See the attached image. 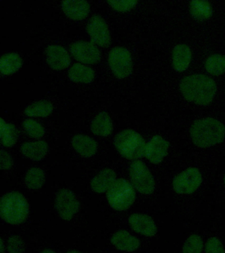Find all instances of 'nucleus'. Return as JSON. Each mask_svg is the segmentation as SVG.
Returning <instances> with one entry per match:
<instances>
[{
	"mask_svg": "<svg viewBox=\"0 0 225 253\" xmlns=\"http://www.w3.org/2000/svg\"><path fill=\"white\" fill-rule=\"evenodd\" d=\"M180 89L185 100L199 106H207L216 94L217 84L207 75L195 74L184 77Z\"/></svg>",
	"mask_w": 225,
	"mask_h": 253,
	"instance_id": "f257e3e1",
	"label": "nucleus"
},
{
	"mask_svg": "<svg viewBox=\"0 0 225 253\" xmlns=\"http://www.w3.org/2000/svg\"><path fill=\"white\" fill-rule=\"evenodd\" d=\"M191 140L200 148H207L221 143L225 137V126L214 118L195 121L190 128Z\"/></svg>",
	"mask_w": 225,
	"mask_h": 253,
	"instance_id": "f03ea898",
	"label": "nucleus"
},
{
	"mask_svg": "<svg viewBox=\"0 0 225 253\" xmlns=\"http://www.w3.org/2000/svg\"><path fill=\"white\" fill-rule=\"evenodd\" d=\"M1 216L5 222L19 225L26 220L29 213V205L22 194L11 191L3 195L1 200Z\"/></svg>",
	"mask_w": 225,
	"mask_h": 253,
	"instance_id": "7ed1b4c3",
	"label": "nucleus"
},
{
	"mask_svg": "<svg viewBox=\"0 0 225 253\" xmlns=\"http://www.w3.org/2000/svg\"><path fill=\"white\" fill-rule=\"evenodd\" d=\"M114 145L124 158L135 160L144 156L146 144L141 134L134 130L126 129L116 136Z\"/></svg>",
	"mask_w": 225,
	"mask_h": 253,
	"instance_id": "20e7f679",
	"label": "nucleus"
},
{
	"mask_svg": "<svg viewBox=\"0 0 225 253\" xmlns=\"http://www.w3.org/2000/svg\"><path fill=\"white\" fill-rule=\"evenodd\" d=\"M135 191L127 180H116L106 193L108 203L112 209L124 211L129 209L135 200Z\"/></svg>",
	"mask_w": 225,
	"mask_h": 253,
	"instance_id": "39448f33",
	"label": "nucleus"
},
{
	"mask_svg": "<svg viewBox=\"0 0 225 253\" xmlns=\"http://www.w3.org/2000/svg\"><path fill=\"white\" fill-rule=\"evenodd\" d=\"M108 64L114 76L119 79L130 76L133 71L131 53L124 47H115L110 50Z\"/></svg>",
	"mask_w": 225,
	"mask_h": 253,
	"instance_id": "423d86ee",
	"label": "nucleus"
},
{
	"mask_svg": "<svg viewBox=\"0 0 225 253\" xmlns=\"http://www.w3.org/2000/svg\"><path fill=\"white\" fill-rule=\"evenodd\" d=\"M130 177L132 185L139 193L149 195L155 190V179L147 166L136 160L130 167Z\"/></svg>",
	"mask_w": 225,
	"mask_h": 253,
	"instance_id": "0eeeda50",
	"label": "nucleus"
},
{
	"mask_svg": "<svg viewBox=\"0 0 225 253\" xmlns=\"http://www.w3.org/2000/svg\"><path fill=\"white\" fill-rule=\"evenodd\" d=\"M202 183V176L199 170L189 168L181 172L173 180V188L179 194L193 193Z\"/></svg>",
	"mask_w": 225,
	"mask_h": 253,
	"instance_id": "6e6552de",
	"label": "nucleus"
},
{
	"mask_svg": "<svg viewBox=\"0 0 225 253\" xmlns=\"http://www.w3.org/2000/svg\"><path fill=\"white\" fill-rule=\"evenodd\" d=\"M80 203L76 195L69 189H62L57 194L55 207L60 216L64 220L73 218L80 209Z\"/></svg>",
	"mask_w": 225,
	"mask_h": 253,
	"instance_id": "1a4fd4ad",
	"label": "nucleus"
},
{
	"mask_svg": "<svg viewBox=\"0 0 225 253\" xmlns=\"http://www.w3.org/2000/svg\"><path fill=\"white\" fill-rule=\"evenodd\" d=\"M87 31L91 38L92 42L98 46L107 47L111 42L107 23L100 15H93L90 18L87 26Z\"/></svg>",
	"mask_w": 225,
	"mask_h": 253,
	"instance_id": "9d476101",
	"label": "nucleus"
},
{
	"mask_svg": "<svg viewBox=\"0 0 225 253\" xmlns=\"http://www.w3.org/2000/svg\"><path fill=\"white\" fill-rule=\"evenodd\" d=\"M70 52L76 60L86 64H95L101 58L99 49L90 42L79 41L72 43Z\"/></svg>",
	"mask_w": 225,
	"mask_h": 253,
	"instance_id": "9b49d317",
	"label": "nucleus"
},
{
	"mask_svg": "<svg viewBox=\"0 0 225 253\" xmlns=\"http://www.w3.org/2000/svg\"><path fill=\"white\" fill-rule=\"evenodd\" d=\"M170 143L161 136H154L145 145L144 156L151 163L158 164L168 154Z\"/></svg>",
	"mask_w": 225,
	"mask_h": 253,
	"instance_id": "f8f14e48",
	"label": "nucleus"
},
{
	"mask_svg": "<svg viewBox=\"0 0 225 253\" xmlns=\"http://www.w3.org/2000/svg\"><path fill=\"white\" fill-rule=\"evenodd\" d=\"M45 53L47 63L54 70H63L70 65V55L68 50L62 45H49Z\"/></svg>",
	"mask_w": 225,
	"mask_h": 253,
	"instance_id": "ddd939ff",
	"label": "nucleus"
},
{
	"mask_svg": "<svg viewBox=\"0 0 225 253\" xmlns=\"http://www.w3.org/2000/svg\"><path fill=\"white\" fill-rule=\"evenodd\" d=\"M62 8L65 15L74 21L86 19L90 10L87 0H63Z\"/></svg>",
	"mask_w": 225,
	"mask_h": 253,
	"instance_id": "4468645a",
	"label": "nucleus"
},
{
	"mask_svg": "<svg viewBox=\"0 0 225 253\" xmlns=\"http://www.w3.org/2000/svg\"><path fill=\"white\" fill-rule=\"evenodd\" d=\"M129 223L133 230L147 237H153L157 233V227L149 215L134 213L129 217Z\"/></svg>",
	"mask_w": 225,
	"mask_h": 253,
	"instance_id": "2eb2a0df",
	"label": "nucleus"
},
{
	"mask_svg": "<svg viewBox=\"0 0 225 253\" xmlns=\"http://www.w3.org/2000/svg\"><path fill=\"white\" fill-rule=\"evenodd\" d=\"M72 142L76 151L84 157H92L97 152V143L90 136L77 134L73 137Z\"/></svg>",
	"mask_w": 225,
	"mask_h": 253,
	"instance_id": "dca6fc26",
	"label": "nucleus"
},
{
	"mask_svg": "<svg viewBox=\"0 0 225 253\" xmlns=\"http://www.w3.org/2000/svg\"><path fill=\"white\" fill-rule=\"evenodd\" d=\"M111 243L119 250L132 252L140 246L139 239L132 236L127 231H118L112 235Z\"/></svg>",
	"mask_w": 225,
	"mask_h": 253,
	"instance_id": "f3484780",
	"label": "nucleus"
},
{
	"mask_svg": "<svg viewBox=\"0 0 225 253\" xmlns=\"http://www.w3.org/2000/svg\"><path fill=\"white\" fill-rule=\"evenodd\" d=\"M116 180L115 171L112 169H105L100 171L92 179L90 186L92 189L97 193L107 191Z\"/></svg>",
	"mask_w": 225,
	"mask_h": 253,
	"instance_id": "a211bd4d",
	"label": "nucleus"
},
{
	"mask_svg": "<svg viewBox=\"0 0 225 253\" xmlns=\"http://www.w3.org/2000/svg\"><path fill=\"white\" fill-rule=\"evenodd\" d=\"M23 155L33 161H40L48 153V145L44 140L25 142L21 146Z\"/></svg>",
	"mask_w": 225,
	"mask_h": 253,
	"instance_id": "6ab92c4d",
	"label": "nucleus"
},
{
	"mask_svg": "<svg viewBox=\"0 0 225 253\" xmlns=\"http://www.w3.org/2000/svg\"><path fill=\"white\" fill-rule=\"evenodd\" d=\"M191 51L185 44L176 45L173 51V65L178 72H183L188 68L191 62Z\"/></svg>",
	"mask_w": 225,
	"mask_h": 253,
	"instance_id": "aec40b11",
	"label": "nucleus"
},
{
	"mask_svg": "<svg viewBox=\"0 0 225 253\" xmlns=\"http://www.w3.org/2000/svg\"><path fill=\"white\" fill-rule=\"evenodd\" d=\"M90 128L95 135L109 136L113 131V124L109 115L105 112L99 113L92 120Z\"/></svg>",
	"mask_w": 225,
	"mask_h": 253,
	"instance_id": "412c9836",
	"label": "nucleus"
},
{
	"mask_svg": "<svg viewBox=\"0 0 225 253\" xmlns=\"http://www.w3.org/2000/svg\"><path fill=\"white\" fill-rule=\"evenodd\" d=\"M68 77L75 83L88 84L94 80V71L86 65L75 63L68 71Z\"/></svg>",
	"mask_w": 225,
	"mask_h": 253,
	"instance_id": "4be33fe9",
	"label": "nucleus"
},
{
	"mask_svg": "<svg viewBox=\"0 0 225 253\" xmlns=\"http://www.w3.org/2000/svg\"><path fill=\"white\" fill-rule=\"evenodd\" d=\"M189 12L193 19L203 21L213 15V10L209 0H191Z\"/></svg>",
	"mask_w": 225,
	"mask_h": 253,
	"instance_id": "5701e85b",
	"label": "nucleus"
},
{
	"mask_svg": "<svg viewBox=\"0 0 225 253\" xmlns=\"http://www.w3.org/2000/svg\"><path fill=\"white\" fill-rule=\"evenodd\" d=\"M22 65L23 59L17 53H6L0 59V71L3 75H10L16 73Z\"/></svg>",
	"mask_w": 225,
	"mask_h": 253,
	"instance_id": "b1692460",
	"label": "nucleus"
},
{
	"mask_svg": "<svg viewBox=\"0 0 225 253\" xmlns=\"http://www.w3.org/2000/svg\"><path fill=\"white\" fill-rule=\"evenodd\" d=\"M54 106L48 100H40L33 103L25 110V114L29 117L34 118H46L52 114Z\"/></svg>",
	"mask_w": 225,
	"mask_h": 253,
	"instance_id": "393cba45",
	"label": "nucleus"
},
{
	"mask_svg": "<svg viewBox=\"0 0 225 253\" xmlns=\"http://www.w3.org/2000/svg\"><path fill=\"white\" fill-rule=\"evenodd\" d=\"M1 142L5 147H11L16 143L19 131L15 125L7 124L1 119Z\"/></svg>",
	"mask_w": 225,
	"mask_h": 253,
	"instance_id": "a878e982",
	"label": "nucleus"
},
{
	"mask_svg": "<svg viewBox=\"0 0 225 253\" xmlns=\"http://www.w3.org/2000/svg\"><path fill=\"white\" fill-rule=\"evenodd\" d=\"M25 183L30 189L37 190L42 187L45 182V173L39 168H33L27 172Z\"/></svg>",
	"mask_w": 225,
	"mask_h": 253,
	"instance_id": "bb28decb",
	"label": "nucleus"
},
{
	"mask_svg": "<svg viewBox=\"0 0 225 253\" xmlns=\"http://www.w3.org/2000/svg\"><path fill=\"white\" fill-rule=\"evenodd\" d=\"M207 72L215 76H219L225 73V56L214 54L209 56L205 62Z\"/></svg>",
	"mask_w": 225,
	"mask_h": 253,
	"instance_id": "cd10ccee",
	"label": "nucleus"
},
{
	"mask_svg": "<svg viewBox=\"0 0 225 253\" xmlns=\"http://www.w3.org/2000/svg\"><path fill=\"white\" fill-rule=\"evenodd\" d=\"M23 126L29 136L37 139L43 137L45 133L44 126L40 123L31 119L25 120L23 123Z\"/></svg>",
	"mask_w": 225,
	"mask_h": 253,
	"instance_id": "c85d7f7f",
	"label": "nucleus"
},
{
	"mask_svg": "<svg viewBox=\"0 0 225 253\" xmlns=\"http://www.w3.org/2000/svg\"><path fill=\"white\" fill-rule=\"evenodd\" d=\"M203 248V243L201 237L192 235L187 239L183 247V253H200Z\"/></svg>",
	"mask_w": 225,
	"mask_h": 253,
	"instance_id": "c756f323",
	"label": "nucleus"
},
{
	"mask_svg": "<svg viewBox=\"0 0 225 253\" xmlns=\"http://www.w3.org/2000/svg\"><path fill=\"white\" fill-rule=\"evenodd\" d=\"M110 7L116 11L128 12L135 7L138 0H107Z\"/></svg>",
	"mask_w": 225,
	"mask_h": 253,
	"instance_id": "7c9ffc66",
	"label": "nucleus"
},
{
	"mask_svg": "<svg viewBox=\"0 0 225 253\" xmlns=\"http://www.w3.org/2000/svg\"><path fill=\"white\" fill-rule=\"evenodd\" d=\"M7 249L9 253H23L25 251V244L20 237H11L7 243Z\"/></svg>",
	"mask_w": 225,
	"mask_h": 253,
	"instance_id": "2f4dec72",
	"label": "nucleus"
},
{
	"mask_svg": "<svg viewBox=\"0 0 225 253\" xmlns=\"http://www.w3.org/2000/svg\"><path fill=\"white\" fill-rule=\"evenodd\" d=\"M205 253H225L224 247L221 241L216 237L209 239L205 245Z\"/></svg>",
	"mask_w": 225,
	"mask_h": 253,
	"instance_id": "473e14b6",
	"label": "nucleus"
},
{
	"mask_svg": "<svg viewBox=\"0 0 225 253\" xmlns=\"http://www.w3.org/2000/svg\"><path fill=\"white\" fill-rule=\"evenodd\" d=\"M13 165L12 157L8 152L4 150H1V169L7 170L10 169Z\"/></svg>",
	"mask_w": 225,
	"mask_h": 253,
	"instance_id": "72a5a7b5",
	"label": "nucleus"
},
{
	"mask_svg": "<svg viewBox=\"0 0 225 253\" xmlns=\"http://www.w3.org/2000/svg\"><path fill=\"white\" fill-rule=\"evenodd\" d=\"M0 252L3 253L4 252V246H3V242L2 239H1V250H0Z\"/></svg>",
	"mask_w": 225,
	"mask_h": 253,
	"instance_id": "f704fd0d",
	"label": "nucleus"
},
{
	"mask_svg": "<svg viewBox=\"0 0 225 253\" xmlns=\"http://www.w3.org/2000/svg\"><path fill=\"white\" fill-rule=\"evenodd\" d=\"M43 253H46V252H51V253H53L54 252V251H50V250H45V251H43Z\"/></svg>",
	"mask_w": 225,
	"mask_h": 253,
	"instance_id": "c9c22d12",
	"label": "nucleus"
},
{
	"mask_svg": "<svg viewBox=\"0 0 225 253\" xmlns=\"http://www.w3.org/2000/svg\"><path fill=\"white\" fill-rule=\"evenodd\" d=\"M70 253H78L79 251H69Z\"/></svg>",
	"mask_w": 225,
	"mask_h": 253,
	"instance_id": "e433bc0d",
	"label": "nucleus"
},
{
	"mask_svg": "<svg viewBox=\"0 0 225 253\" xmlns=\"http://www.w3.org/2000/svg\"><path fill=\"white\" fill-rule=\"evenodd\" d=\"M224 182H225V177H224Z\"/></svg>",
	"mask_w": 225,
	"mask_h": 253,
	"instance_id": "4c0bfd02",
	"label": "nucleus"
}]
</instances>
